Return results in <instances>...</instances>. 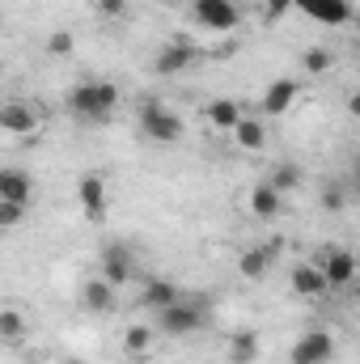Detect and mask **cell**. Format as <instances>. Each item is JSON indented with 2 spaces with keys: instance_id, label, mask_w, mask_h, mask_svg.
Here are the masks:
<instances>
[{
  "instance_id": "obj_17",
  "label": "cell",
  "mask_w": 360,
  "mask_h": 364,
  "mask_svg": "<svg viewBox=\"0 0 360 364\" xmlns=\"http://www.w3.org/2000/svg\"><path fill=\"white\" fill-rule=\"evenodd\" d=\"M179 296H182V292H179V284H174V279H149V284H144V292H140V305L157 314V309L174 305Z\"/></svg>"
},
{
  "instance_id": "obj_7",
  "label": "cell",
  "mask_w": 360,
  "mask_h": 364,
  "mask_svg": "<svg viewBox=\"0 0 360 364\" xmlns=\"http://www.w3.org/2000/svg\"><path fill=\"white\" fill-rule=\"evenodd\" d=\"M288 360L292 364H331L335 360V335H331V331H305V335L292 343Z\"/></svg>"
},
{
  "instance_id": "obj_18",
  "label": "cell",
  "mask_w": 360,
  "mask_h": 364,
  "mask_svg": "<svg viewBox=\"0 0 360 364\" xmlns=\"http://www.w3.org/2000/svg\"><path fill=\"white\" fill-rule=\"evenodd\" d=\"M30 174L26 170H13V166H4L0 170V199H9V203H30Z\"/></svg>"
},
{
  "instance_id": "obj_30",
  "label": "cell",
  "mask_w": 360,
  "mask_h": 364,
  "mask_svg": "<svg viewBox=\"0 0 360 364\" xmlns=\"http://www.w3.org/2000/svg\"><path fill=\"white\" fill-rule=\"evenodd\" d=\"M97 9H102L106 17H123V13H127V0H97Z\"/></svg>"
},
{
  "instance_id": "obj_31",
  "label": "cell",
  "mask_w": 360,
  "mask_h": 364,
  "mask_svg": "<svg viewBox=\"0 0 360 364\" xmlns=\"http://www.w3.org/2000/svg\"><path fill=\"white\" fill-rule=\"evenodd\" d=\"M68 364H81V360H68Z\"/></svg>"
},
{
  "instance_id": "obj_1",
  "label": "cell",
  "mask_w": 360,
  "mask_h": 364,
  "mask_svg": "<svg viewBox=\"0 0 360 364\" xmlns=\"http://www.w3.org/2000/svg\"><path fill=\"white\" fill-rule=\"evenodd\" d=\"M115 106H119V90H115L110 81H81L77 90L68 93V110H73L77 119L102 123V119H110Z\"/></svg>"
},
{
  "instance_id": "obj_16",
  "label": "cell",
  "mask_w": 360,
  "mask_h": 364,
  "mask_svg": "<svg viewBox=\"0 0 360 364\" xmlns=\"http://www.w3.org/2000/svg\"><path fill=\"white\" fill-rule=\"evenodd\" d=\"M271 259H275V246H250V250H242L238 272H242V279H263L271 272Z\"/></svg>"
},
{
  "instance_id": "obj_23",
  "label": "cell",
  "mask_w": 360,
  "mask_h": 364,
  "mask_svg": "<svg viewBox=\"0 0 360 364\" xmlns=\"http://www.w3.org/2000/svg\"><path fill=\"white\" fill-rule=\"evenodd\" d=\"M21 339H26L21 309H0V343H21Z\"/></svg>"
},
{
  "instance_id": "obj_10",
  "label": "cell",
  "mask_w": 360,
  "mask_h": 364,
  "mask_svg": "<svg viewBox=\"0 0 360 364\" xmlns=\"http://www.w3.org/2000/svg\"><path fill=\"white\" fill-rule=\"evenodd\" d=\"M297 97H301V81H292V77H280V81H271L268 90H263L259 110H263V114H288Z\"/></svg>"
},
{
  "instance_id": "obj_26",
  "label": "cell",
  "mask_w": 360,
  "mask_h": 364,
  "mask_svg": "<svg viewBox=\"0 0 360 364\" xmlns=\"http://www.w3.org/2000/svg\"><path fill=\"white\" fill-rule=\"evenodd\" d=\"M26 220V203H9V199H0V233L4 229H17Z\"/></svg>"
},
{
  "instance_id": "obj_22",
  "label": "cell",
  "mask_w": 360,
  "mask_h": 364,
  "mask_svg": "<svg viewBox=\"0 0 360 364\" xmlns=\"http://www.w3.org/2000/svg\"><path fill=\"white\" fill-rule=\"evenodd\" d=\"M149 348H153V326L136 322V326H127V331H123V352H132V356H144Z\"/></svg>"
},
{
  "instance_id": "obj_8",
  "label": "cell",
  "mask_w": 360,
  "mask_h": 364,
  "mask_svg": "<svg viewBox=\"0 0 360 364\" xmlns=\"http://www.w3.org/2000/svg\"><path fill=\"white\" fill-rule=\"evenodd\" d=\"M292 9H301L318 26H348L352 21V0H292Z\"/></svg>"
},
{
  "instance_id": "obj_29",
  "label": "cell",
  "mask_w": 360,
  "mask_h": 364,
  "mask_svg": "<svg viewBox=\"0 0 360 364\" xmlns=\"http://www.w3.org/2000/svg\"><path fill=\"white\" fill-rule=\"evenodd\" d=\"M292 13V0H263V17L268 21H280V17H288Z\"/></svg>"
},
{
  "instance_id": "obj_15",
  "label": "cell",
  "mask_w": 360,
  "mask_h": 364,
  "mask_svg": "<svg viewBox=\"0 0 360 364\" xmlns=\"http://www.w3.org/2000/svg\"><path fill=\"white\" fill-rule=\"evenodd\" d=\"M81 305L90 309V314H110L115 309V288L97 275V279H85L81 284Z\"/></svg>"
},
{
  "instance_id": "obj_20",
  "label": "cell",
  "mask_w": 360,
  "mask_h": 364,
  "mask_svg": "<svg viewBox=\"0 0 360 364\" xmlns=\"http://www.w3.org/2000/svg\"><path fill=\"white\" fill-rule=\"evenodd\" d=\"M280 208H284V195H280L275 186L259 182V186L250 191V212H255L259 220H275V216H280Z\"/></svg>"
},
{
  "instance_id": "obj_3",
  "label": "cell",
  "mask_w": 360,
  "mask_h": 364,
  "mask_svg": "<svg viewBox=\"0 0 360 364\" xmlns=\"http://www.w3.org/2000/svg\"><path fill=\"white\" fill-rule=\"evenodd\" d=\"M136 119H140V132H144L149 140H157V144H179L182 132H186L182 114H174V110L162 106V102H144Z\"/></svg>"
},
{
  "instance_id": "obj_19",
  "label": "cell",
  "mask_w": 360,
  "mask_h": 364,
  "mask_svg": "<svg viewBox=\"0 0 360 364\" xmlns=\"http://www.w3.org/2000/svg\"><path fill=\"white\" fill-rule=\"evenodd\" d=\"M225 352H229V364H255L259 360V331H233Z\"/></svg>"
},
{
  "instance_id": "obj_13",
  "label": "cell",
  "mask_w": 360,
  "mask_h": 364,
  "mask_svg": "<svg viewBox=\"0 0 360 364\" xmlns=\"http://www.w3.org/2000/svg\"><path fill=\"white\" fill-rule=\"evenodd\" d=\"M233 140H238L242 153L268 149V127H263V119H259V114H242V119L233 123Z\"/></svg>"
},
{
  "instance_id": "obj_2",
  "label": "cell",
  "mask_w": 360,
  "mask_h": 364,
  "mask_svg": "<svg viewBox=\"0 0 360 364\" xmlns=\"http://www.w3.org/2000/svg\"><path fill=\"white\" fill-rule=\"evenodd\" d=\"M208 326V301L203 296H195V301H174V305H166V309H157V331H166V335H195V331H203Z\"/></svg>"
},
{
  "instance_id": "obj_4",
  "label": "cell",
  "mask_w": 360,
  "mask_h": 364,
  "mask_svg": "<svg viewBox=\"0 0 360 364\" xmlns=\"http://www.w3.org/2000/svg\"><path fill=\"white\" fill-rule=\"evenodd\" d=\"M191 17L212 34H233L242 26V9L233 0H191Z\"/></svg>"
},
{
  "instance_id": "obj_28",
  "label": "cell",
  "mask_w": 360,
  "mask_h": 364,
  "mask_svg": "<svg viewBox=\"0 0 360 364\" xmlns=\"http://www.w3.org/2000/svg\"><path fill=\"white\" fill-rule=\"evenodd\" d=\"M47 51H51V55H68V51H73V34H68V30H55V34L47 38Z\"/></svg>"
},
{
  "instance_id": "obj_27",
  "label": "cell",
  "mask_w": 360,
  "mask_h": 364,
  "mask_svg": "<svg viewBox=\"0 0 360 364\" xmlns=\"http://www.w3.org/2000/svg\"><path fill=\"white\" fill-rule=\"evenodd\" d=\"M322 208H327V212H344V208H348V191H344L339 182L322 186Z\"/></svg>"
},
{
  "instance_id": "obj_6",
  "label": "cell",
  "mask_w": 360,
  "mask_h": 364,
  "mask_svg": "<svg viewBox=\"0 0 360 364\" xmlns=\"http://www.w3.org/2000/svg\"><path fill=\"white\" fill-rule=\"evenodd\" d=\"M102 279L110 288L136 279V255H132V246H123V242H106L102 246Z\"/></svg>"
},
{
  "instance_id": "obj_12",
  "label": "cell",
  "mask_w": 360,
  "mask_h": 364,
  "mask_svg": "<svg viewBox=\"0 0 360 364\" xmlns=\"http://www.w3.org/2000/svg\"><path fill=\"white\" fill-rule=\"evenodd\" d=\"M77 203H81V212L90 220H106V182L97 178V174H81V182H77Z\"/></svg>"
},
{
  "instance_id": "obj_11",
  "label": "cell",
  "mask_w": 360,
  "mask_h": 364,
  "mask_svg": "<svg viewBox=\"0 0 360 364\" xmlns=\"http://www.w3.org/2000/svg\"><path fill=\"white\" fill-rule=\"evenodd\" d=\"M0 132H9V136H34V132H38L34 106H26V102H4V106H0Z\"/></svg>"
},
{
  "instance_id": "obj_24",
  "label": "cell",
  "mask_w": 360,
  "mask_h": 364,
  "mask_svg": "<svg viewBox=\"0 0 360 364\" xmlns=\"http://www.w3.org/2000/svg\"><path fill=\"white\" fill-rule=\"evenodd\" d=\"M268 186H275L280 195H288V191H297V186H301V166H292V161H280V166L271 170Z\"/></svg>"
},
{
  "instance_id": "obj_21",
  "label": "cell",
  "mask_w": 360,
  "mask_h": 364,
  "mask_svg": "<svg viewBox=\"0 0 360 364\" xmlns=\"http://www.w3.org/2000/svg\"><path fill=\"white\" fill-rule=\"evenodd\" d=\"M203 114H208V123H212L216 132H233V123L242 119V106H238L233 97H212Z\"/></svg>"
},
{
  "instance_id": "obj_9",
  "label": "cell",
  "mask_w": 360,
  "mask_h": 364,
  "mask_svg": "<svg viewBox=\"0 0 360 364\" xmlns=\"http://www.w3.org/2000/svg\"><path fill=\"white\" fill-rule=\"evenodd\" d=\"M195 60H199V51H195L191 43H166V47L157 51V60H153V73H157V77H179V73H186Z\"/></svg>"
},
{
  "instance_id": "obj_5",
  "label": "cell",
  "mask_w": 360,
  "mask_h": 364,
  "mask_svg": "<svg viewBox=\"0 0 360 364\" xmlns=\"http://www.w3.org/2000/svg\"><path fill=\"white\" fill-rule=\"evenodd\" d=\"M314 267L322 272L327 288H348V284L356 279V255L344 250V246H322V250L314 255Z\"/></svg>"
},
{
  "instance_id": "obj_25",
  "label": "cell",
  "mask_w": 360,
  "mask_h": 364,
  "mask_svg": "<svg viewBox=\"0 0 360 364\" xmlns=\"http://www.w3.org/2000/svg\"><path fill=\"white\" fill-rule=\"evenodd\" d=\"M301 64H305V73H309V77H322V73H331V64H335V55H331L327 47H309Z\"/></svg>"
},
{
  "instance_id": "obj_14",
  "label": "cell",
  "mask_w": 360,
  "mask_h": 364,
  "mask_svg": "<svg viewBox=\"0 0 360 364\" xmlns=\"http://www.w3.org/2000/svg\"><path fill=\"white\" fill-rule=\"evenodd\" d=\"M288 279H292V292L297 296H322L327 292V279H322V272L314 263H292Z\"/></svg>"
}]
</instances>
